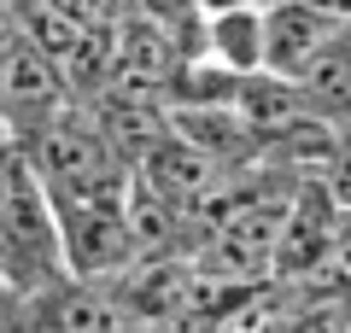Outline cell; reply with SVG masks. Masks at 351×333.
Here are the masks:
<instances>
[{
	"label": "cell",
	"mask_w": 351,
	"mask_h": 333,
	"mask_svg": "<svg viewBox=\"0 0 351 333\" xmlns=\"http://www.w3.org/2000/svg\"><path fill=\"white\" fill-rule=\"evenodd\" d=\"M59 251H64V275L82 281H112L141 258L123 222V193L117 199H88V205H59Z\"/></svg>",
	"instance_id": "cell-1"
},
{
	"label": "cell",
	"mask_w": 351,
	"mask_h": 333,
	"mask_svg": "<svg viewBox=\"0 0 351 333\" xmlns=\"http://www.w3.org/2000/svg\"><path fill=\"white\" fill-rule=\"evenodd\" d=\"M24 333H135L106 281L53 275L24 293Z\"/></svg>",
	"instance_id": "cell-2"
},
{
	"label": "cell",
	"mask_w": 351,
	"mask_h": 333,
	"mask_svg": "<svg viewBox=\"0 0 351 333\" xmlns=\"http://www.w3.org/2000/svg\"><path fill=\"white\" fill-rule=\"evenodd\" d=\"M258 24H263L258 71L287 76V82L328 47V41L346 36V12H328L316 0H269V6H258Z\"/></svg>",
	"instance_id": "cell-3"
},
{
	"label": "cell",
	"mask_w": 351,
	"mask_h": 333,
	"mask_svg": "<svg viewBox=\"0 0 351 333\" xmlns=\"http://www.w3.org/2000/svg\"><path fill=\"white\" fill-rule=\"evenodd\" d=\"M205 47L223 71L246 76L258 71V47H263V24H258V6L252 0H234V6H217L205 18Z\"/></svg>",
	"instance_id": "cell-4"
},
{
	"label": "cell",
	"mask_w": 351,
	"mask_h": 333,
	"mask_svg": "<svg viewBox=\"0 0 351 333\" xmlns=\"http://www.w3.org/2000/svg\"><path fill=\"white\" fill-rule=\"evenodd\" d=\"M0 333H24V293L0 275Z\"/></svg>",
	"instance_id": "cell-5"
},
{
	"label": "cell",
	"mask_w": 351,
	"mask_h": 333,
	"mask_svg": "<svg viewBox=\"0 0 351 333\" xmlns=\"http://www.w3.org/2000/svg\"><path fill=\"white\" fill-rule=\"evenodd\" d=\"M252 6H269V0H252Z\"/></svg>",
	"instance_id": "cell-6"
}]
</instances>
